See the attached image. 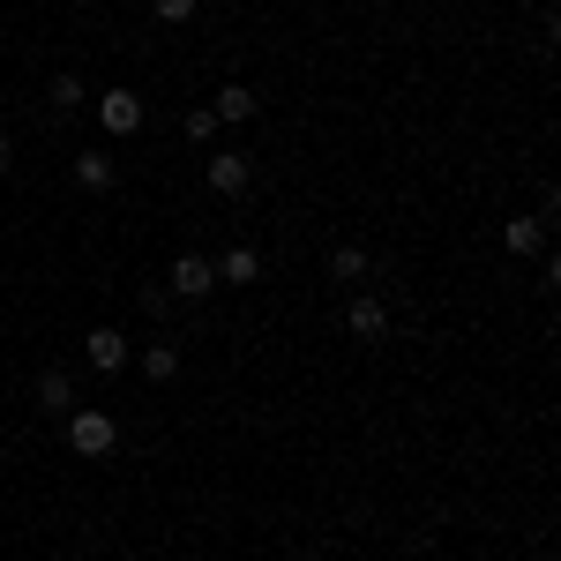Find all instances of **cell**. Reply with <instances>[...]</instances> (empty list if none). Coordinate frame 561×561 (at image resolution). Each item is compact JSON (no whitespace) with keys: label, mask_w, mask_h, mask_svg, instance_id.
I'll list each match as a JSON object with an SVG mask.
<instances>
[{"label":"cell","mask_w":561,"mask_h":561,"mask_svg":"<svg viewBox=\"0 0 561 561\" xmlns=\"http://www.w3.org/2000/svg\"><path fill=\"white\" fill-rule=\"evenodd\" d=\"M158 8V23H195V0H150Z\"/></svg>","instance_id":"2e32d148"},{"label":"cell","mask_w":561,"mask_h":561,"mask_svg":"<svg viewBox=\"0 0 561 561\" xmlns=\"http://www.w3.org/2000/svg\"><path fill=\"white\" fill-rule=\"evenodd\" d=\"M255 277H262V255H255V248H232V255L217 262V285H255Z\"/></svg>","instance_id":"8fae6325"},{"label":"cell","mask_w":561,"mask_h":561,"mask_svg":"<svg viewBox=\"0 0 561 561\" xmlns=\"http://www.w3.org/2000/svg\"><path fill=\"white\" fill-rule=\"evenodd\" d=\"M187 135H195V142H210V135H217V113H210V105H195V113H187Z\"/></svg>","instance_id":"e0dca14e"},{"label":"cell","mask_w":561,"mask_h":561,"mask_svg":"<svg viewBox=\"0 0 561 561\" xmlns=\"http://www.w3.org/2000/svg\"><path fill=\"white\" fill-rule=\"evenodd\" d=\"M135 300H142V314H158V322H165V314H173V293H165V285H142V293H135Z\"/></svg>","instance_id":"9a60e30c"},{"label":"cell","mask_w":561,"mask_h":561,"mask_svg":"<svg viewBox=\"0 0 561 561\" xmlns=\"http://www.w3.org/2000/svg\"><path fill=\"white\" fill-rule=\"evenodd\" d=\"M113 180H121V158H113V150H83V158H76V187H90V195H105Z\"/></svg>","instance_id":"52a82bcc"},{"label":"cell","mask_w":561,"mask_h":561,"mask_svg":"<svg viewBox=\"0 0 561 561\" xmlns=\"http://www.w3.org/2000/svg\"><path fill=\"white\" fill-rule=\"evenodd\" d=\"M83 359L98 367V375H121V367H128V337H121V330H90Z\"/></svg>","instance_id":"5b68a950"},{"label":"cell","mask_w":561,"mask_h":561,"mask_svg":"<svg viewBox=\"0 0 561 561\" xmlns=\"http://www.w3.org/2000/svg\"><path fill=\"white\" fill-rule=\"evenodd\" d=\"M38 412H60V420L76 412V382H68V367H45V375H38Z\"/></svg>","instance_id":"ba28073f"},{"label":"cell","mask_w":561,"mask_h":561,"mask_svg":"<svg viewBox=\"0 0 561 561\" xmlns=\"http://www.w3.org/2000/svg\"><path fill=\"white\" fill-rule=\"evenodd\" d=\"M502 248H510V255H539V248H547V217H510V225H502Z\"/></svg>","instance_id":"9c48e42d"},{"label":"cell","mask_w":561,"mask_h":561,"mask_svg":"<svg viewBox=\"0 0 561 561\" xmlns=\"http://www.w3.org/2000/svg\"><path fill=\"white\" fill-rule=\"evenodd\" d=\"M68 449L105 465V457L121 449V420H113V412H98V404H76V412H68Z\"/></svg>","instance_id":"6da1fadb"},{"label":"cell","mask_w":561,"mask_h":561,"mask_svg":"<svg viewBox=\"0 0 561 561\" xmlns=\"http://www.w3.org/2000/svg\"><path fill=\"white\" fill-rule=\"evenodd\" d=\"M45 105H53V113H83V76H68V68H60V76L45 83Z\"/></svg>","instance_id":"7c38bea8"},{"label":"cell","mask_w":561,"mask_h":561,"mask_svg":"<svg viewBox=\"0 0 561 561\" xmlns=\"http://www.w3.org/2000/svg\"><path fill=\"white\" fill-rule=\"evenodd\" d=\"M330 277L359 285V277H367V255H359V248H330Z\"/></svg>","instance_id":"5bb4252c"},{"label":"cell","mask_w":561,"mask_h":561,"mask_svg":"<svg viewBox=\"0 0 561 561\" xmlns=\"http://www.w3.org/2000/svg\"><path fill=\"white\" fill-rule=\"evenodd\" d=\"M165 293H173V300H203V293H217V262L210 255H180L173 277H165Z\"/></svg>","instance_id":"7a4b0ae2"},{"label":"cell","mask_w":561,"mask_h":561,"mask_svg":"<svg viewBox=\"0 0 561 561\" xmlns=\"http://www.w3.org/2000/svg\"><path fill=\"white\" fill-rule=\"evenodd\" d=\"M210 113H217V121H232V128H240V121H255V90H248V83H225L210 98Z\"/></svg>","instance_id":"30bf717a"},{"label":"cell","mask_w":561,"mask_h":561,"mask_svg":"<svg viewBox=\"0 0 561 561\" xmlns=\"http://www.w3.org/2000/svg\"><path fill=\"white\" fill-rule=\"evenodd\" d=\"M345 330H352V337H359V345H375V337H382V330H389V307L375 300V293H359V300L345 307Z\"/></svg>","instance_id":"8992f818"},{"label":"cell","mask_w":561,"mask_h":561,"mask_svg":"<svg viewBox=\"0 0 561 561\" xmlns=\"http://www.w3.org/2000/svg\"><path fill=\"white\" fill-rule=\"evenodd\" d=\"M0 180H8V135H0Z\"/></svg>","instance_id":"ac0fdd59"},{"label":"cell","mask_w":561,"mask_h":561,"mask_svg":"<svg viewBox=\"0 0 561 561\" xmlns=\"http://www.w3.org/2000/svg\"><path fill=\"white\" fill-rule=\"evenodd\" d=\"M248 187H255V158L217 150V158H210V195H248Z\"/></svg>","instance_id":"277c9868"},{"label":"cell","mask_w":561,"mask_h":561,"mask_svg":"<svg viewBox=\"0 0 561 561\" xmlns=\"http://www.w3.org/2000/svg\"><path fill=\"white\" fill-rule=\"evenodd\" d=\"M142 375H150V382H173V375H180V352L173 345H142Z\"/></svg>","instance_id":"4fadbf2b"},{"label":"cell","mask_w":561,"mask_h":561,"mask_svg":"<svg viewBox=\"0 0 561 561\" xmlns=\"http://www.w3.org/2000/svg\"><path fill=\"white\" fill-rule=\"evenodd\" d=\"M76 8H83V0H76Z\"/></svg>","instance_id":"d6986e66"},{"label":"cell","mask_w":561,"mask_h":561,"mask_svg":"<svg viewBox=\"0 0 561 561\" xmlns=\"http://www.w3.org/2000/svg\"><path fill=\"white\" fill-rule=\"evenodd\" d=\"M98 128L105 135H135L142 128V98H135V90H105V98H98Z\"/></svg>","instance_id":"3957f363"}]
</instances>
